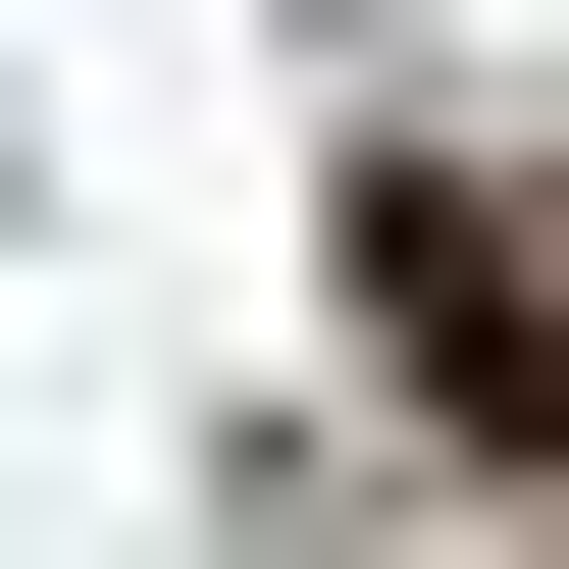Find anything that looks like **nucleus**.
<instances>
[{"label": "nucleus", "mask_w": 569, "mask_h": 569, "mask_svg": "<svg viewBox=\"0 0 569 569\" xmlns=\"http://www.w3.org/2000/svg\"><path fill=\"white\" fill-rule=\"evenodd\" d=\"M362 362H415V466H569V259L466 156H362Z\"/></svg>", "instance_id": "f257e3e1"}]
</instances>
